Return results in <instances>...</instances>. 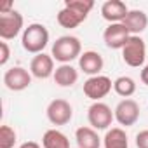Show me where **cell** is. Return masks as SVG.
I'll return each mask as SVG.
<instances>
[{
	"mask_svg": "<svg viewBox=\"0 0 148 148\" xmlns=\"http://www.w3.org/2000/svg\"><path fill=\"white\" fill-rule=\"evenodd\" d=\"M136 146L138 148H148V129H143L136 134Z\"/></svg>",
	"mask_w": 148,
	"mask_h": 148,
	"instance_id": "cell-23",
	"label": "cell"
},
{
	"mask_svg": "<svg viewBox=\"0 0 148 148\" xmlns=\"http://www.w3.org/2000/svg\"><path fill=\"white\" fill-rule=\"evenodd\" d=\"M16 139H18V134L11 125L0 127V148H14Z\"/></svg>",
	"mask_w": 148,
	"mask_h": 148,
	"instance_id": "cell-21",
	"label": "cell"
},
{
	"mask_svg": "<svg viewBox=\"0 0 148 148\" xmlns=\"http://www.w3.org/2000/svg\"><path fill=\"white\" fill-rule=\"evenodd\" d=\"M54 58L51 54H37L32 63H30V73L32 77L35 79H40V80H45L49 77H54Z\"/></svg>",
	"mask_w": 148,
	"mask_h": 148,
	"instance_id": "cell-12",
	"label": "cell"
},
{
	"mask_svg": "<svg viewBox=\"0 0 148 148\" xmlns=\"http://www.w3.org/2000/svg\"><path fill=\"white\" fill-rule=\"evenodd\" d=\"M113 91H115L119 96H122L124 99H129V98L136 92V82H134V79L122 75V77L115 79V82H113Z\"/></svg>",
	"mask_w": 148,
	"mask_h": 148,
	"instance_id": "cell-20",
	"label": "cell"
},
{
	"mask_svg": "<svg viewBox=\"0 0 148 148\" xmlns=\"http://www.w3.org/2000/svg\"><path fill=\"white\" fill-rule=\"evenodd\" d=\"M19 148H42V146H40L37 141H25Z\"/></svg>",
	"mask_w": 148,
	"mask_h": 148,
	"instance_id": "cell-25",
	"label": "cell"
},
{
	"mask_svg": "<svg viewBox=\"0 0 148 148\" xmlns=\"http://www.w3.org/2000/svg\"><path fill=\"white\" fill-rule=\"evenodd\" d=\"M112 87H113V82L106 75H96V77H89L84 82V94L96 103V101H101L105 96H108Z\"/></svg>",
	"mask_w": 148,
	"mask_h": 148,
	"instance_id": "cell-7",
	"label": "cell"
},
{
	"mask_svg": "<svg viewBox=\"0 0 148 148\" xmlns=\"http://www.w3.org/2000/svg\"><path fill=\"white\" fill-rule=\"evenodd\" d=\"M45 113H47V119L52 125H66V124H70V120L73 117V108L66 99L58 98L47 105Z\"/></svg>",
	"mask_w": 148,
	"mask_h": 148,
	"instance_id": "cell-8",
	"label": "cell"
},
{
	"mask_svg": "<svg viewBox=\"0 0 148 148\" xmlns=\"http://www.w3.org/2000/svg\"><path fill=\"white\" fill-rule=\"evenodd\" d=\"M75 139H77V148H99L101 146V138L92 127H79L75 131Z\"/></svg>",
	"mask_w": 148,
	"mask_h": 148,
	"instance_id": "cell-16",
	"label": "cell"
},
{
	"mask_svg": "<svg viewBox=\"0 0 148 148\" xmlns=\"http://www.w3.org/2000/svg\"><path fill=\"white\" fill-rule=\"evenodd\" d=\"M113 115H115V120L124 125V127H131L134 125L138 120H139V105L134 101V99H122L115 110H113Z\"/></svg>",
	"mask_w": 148,
	"mask_h": 148,
	"instance_id": "cell-10",
	"label": "cell"
},
{
	"mask_svg": "<svg viewBox=\"0 0 148 148\" xmlns=\"http://www.w3.org/2000/svg\"><path fill=\"white\" fill-rule=\"evenodd\" d=\"M51 56L61 64H70L73 59L82 56V44L73 35H63L56 38V42L52 44Z\"/></svg>",
	"mask_w": 148,
	"mask_h": 148,
	"instance_id": "cell-2",
	"label": "cell"
},
{
	"mask_svg": "<svg viewBox=\"0 0 148 148\" xmlns=\"http://www.w3.org/2000/svg\"><path fill=\"white\" fill-rule=\"evenodd\" d=\"M129 37H131V33L127 32V28L122 23L108 25L103 32V40H105V45L108 49H120L122 51V47L125 45Z\"/></svg>",
	"mask_w": 148,
	"mask_h": 148,
	"instance_id": "cell-11",
	"label": "cell"
},
{
	"mask_svg": "<svg viewBox=\"0 0 148 148\" xmlns=\"http://www.w3.org/2000/svg\"><path fill=\"white\" fill-rule=\"evenodd\" d=\"M4 84L9 91H25L32 84V73L23 66H12L4 73Z\"/></svg>",
	"mask_w": 148,
	"mask_h": 148,
	"instance_id": "cell-9",
	"label": "cell"
},
{
	"mask_svg": "<svg viewBox=\"0 0 148 148\" xmlns=\"http://www.w3.org/2000/svg\"><path fill=\"white\" fill-rule=\"evenodd\" d=\"M103 66H105L103 56L99 52H96V51H86L79 58V68L89 77L99 75V71L103 70Z\"/></svg>",
	"mask_w": 148,
	"mask_h": 148,
	"instance_id": "cell-14",
	"label": "cell"
},
{
	"mask_svg": "<svg viewBox=\"0 0 148 148\" xmlns=\"http://www.w3.org/2000/svg\"><path fill=\"white\" fill-rule=\"evenodd\" d=\"M122 25L127 28L131 37H139V33H143L148 26V16L139 9H132V11H129V14L122 21Z\"/></svg>",
	"mask_w": 148,
	"mask_h": 148,
	"instance_id": "cell-15",
	"label": "cell"
},
{
	"mask_svg": "<svg viewBox=\"0 0 148 148\" xmlns=\"http://www.w3.org/2000/svg\"><path fill=\"white\" fill-rule=\"evenodd\" d=\"M87 120H89L92 129H96V131H108V127L115 120V115H113L112 108L106 103L96 101L87 110Z\"/></svg>",
	"mask_w": 148,
	"mask_h": 148,
	"instance_id": "cell-5",
	"label": "cell"
},
{
	"mask_svg": "<svg viewBox=\"0 0 148 148\" xmlns=\"http://www.w3.org/2000/svg\"><path fill=\"white\" fill-rule=\"evenodd\" d=\"M92 9H94L92 0H66L64 7L58 12V23L63 28L73 30L87 19Z\"/></svg>",
	"mask_w": 148,
	"mask_h": 148,
	"instance_id": "cell-1",
	"label": "cell"
},
{
	"mask_svg": "<svg viewBox=\"0 0 148 148\" xmlns=\"http://www.w3.org/2000/svg\"><path fill=\"white\" fill-rule=\"evenodd\" d=\"M11 58V49L7 42H0V66H5Z\"/></svg>",
	"mask_w": 148,
	"mask_h": 148,
	"instance_id": "cell-22",
	"label": "cell"
},
{
	"mask_svg": "<svg viewBox=\"0 0 148 148\" xmlns=\"http://www.w3.org/2000/svg\"><path fill=\"white\" fill-rule=\"evenodd\" d=\"M141 82L145 86H148V64H145L143 70H141Z\"/></svg>",
	"mask_w": 148,
	"mask_h": 148,
	"instance_id": "cell-24",
	"label": "cell"
},
{
	"mask_svg": "<svg viewBox=\"0 0 148 148\" xmlns=\"http://www.w3.org/2000/svg\"><path fill=\"white\" fill-rule=\"evenodd\" d=\"M42 146L44 148H71L70 139L66 134H63L58 129H47L42 136Z\"/></svg>",
	"mask_w": 148,
	"mask_h": 148,
	"instance_id": "cell-19",
	"label": "cell"
},
{
	"mask_svg": "<svg viewBox=\"0 0 148 148\" xmlns=\"http://www.w3.org/2000/svg\"><path fill=\"white\" fill-rule=\"evenodd\" d=\"M122 59L131 68H139L146 59V44L141 37H129L125 45L122 47Z\"/></svg>",
	"mask_w": 148,
	"mask_h": 148,
	"instance_id": "cell-4",
	"label": "cell"
},
{
	"mask_svg": "<svg viewBox=\"0 0 148 148\" xmlns=\"http://www.w3.org/2000/svg\"><path fill=\"white\" fill-rule=\"evenodd\" d=\"M25 19L18 11H11L5 14H0V38L4 42L16 38L23 30Z\"/></svg>",
	"mask_w": 148,
	"mask_h": 148,
	"instance_id": "cell-6",
	"label": "cell"
},
{
	"mask_svg": "<svg viewBox=\"0 0 148 148\" xmlns=\"http://www.w3.org/2000/svg\"><path fill=\"white\" fill-rule=\"evenodd\" d=\"M79 80V71L71 64H59L54 71V82L59 87H71Z\"/></svg>",
	"mask_w": 148,
	"mask_h": 148,
	"instance_id": "cell-17",
	"label": "cell"
},
{
	"mask_svg": "<svg viewBox=\"0 0 148 148\" xmlns=\"http://www.w3.org/2000/svg\"><path fill=\"white\" fill-rule=\"evenodd\" d=\"M49 44V30L40 25V23H32L25 28L23 35H21V45L26 52L32 54H42L44 49Z\"/></svg>",
	"mask_w": 148,
	"mask_h": 148,
	"instance_id": "cell-3",
	"label": "cell"
},
{
	"mask_svg": "<svg viewBox=\"0 0 148 148\" xmlns=\"http://www.w3.org/2000/svg\"><path fill=\"white\" fill-rule=\"evenodd\" d=\"M103 145H105V148H129L125 131L120 129V127L108 129L105 138H103Z\"/></svg>",
	"mask_w": 148,
	"mask_h": 148,
	"instance_id": "cell-18",
	"label": "cell"
},
{
	"mask_svg": "<svg viewBox=\"0 0 148 148\" xmlns=\"http://www.w3.org/2000/svg\"><path fill=\"white\" fill-rule=\"evenodd\" d=\"M127 14H129V9L122 0H106V2L101 5V16L110 25L122 23Z\"/></svg>",
	"mask_w": 148,
	"mask_h": 148,
	"instance_id": "cell-13",
	"label": "cell"
}]
</instances>
